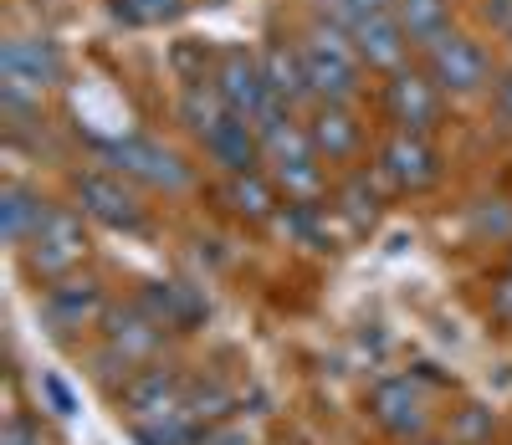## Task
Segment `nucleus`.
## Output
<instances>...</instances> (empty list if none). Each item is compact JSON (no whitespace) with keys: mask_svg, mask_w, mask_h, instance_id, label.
<instances>
[{"mask_svg":"<svg viewBox=\"0 0 512 445\" xmlns=\"http://www.w3.org/2000/svg\"><path fill=\"white\" fill-rule=\"evenodd\" d=\"M303 52V67H308V82L318 103H354L359 87H364V62H359V47H354V31L344 21H313L297 41Z\"/></svg>","mask_w":512,"mask_h":445,"instance_id":"f257e3e1","label":"nucleus"},{"mask_svg":"<svg viewBox=\"0 0 512 445\" xmlns=\"http://www.w3.org/2000/svg\"><path fill=\"white\" fill-rule=\"evenodd\" d=\"M82 210H67V205H52L47 220L36 226V236L16 251L21 266L31 272V282L52 287L72 272H82V261H88V226H82Z\"/></svg>","mask_w":512,"mask_h":445,"instance_id":"f03ea898","label":"nucleus"},{"mask_svg":"<svg viewBox=\"0 0 512 445\" xmlns=\"http://www.w3.org/2000/svg\"><path fill=\"white\" fill-rule=\"evenodd\" d=\"M103 164H113V174H123V180H134L144 190H164V195H180L195 185V169L180 149H169L159 139H149V133H123V139H103L98 144Z\"/></svg>","mask_w":512,"mask_h":445,"instance_id":"7ed1b4c3","label":"nucleus"},{"mask_svg":"<svg viewBox=\"0 0 512 445\" xmlns=\"http://www.w3.org/2000/svg\"><path fill=\"white\" fill-rule=\"evenodd\" d=\"M67 77V57L52 36H6L0 41V98H21V103H41L62 87Z\"/></svg>","mask_w":512,"mask_h":445,"instance_id":"20e7f679","label":"nucleus"},{"mask_svg":"<svg viewBox=\"0 0 512 445\" xmlns=\"http://www.w3.org/2000/svg\"><path fill=\"white\" fill-rule=\"evenodd\" d=\"M36 313H41V328H47L57 343H72L82 333H93L108 313V287L93 277V272H72L52 287H41L36 297Z\"/></svg>","mask_w":512,"mask_h":445,"instance_id":"39448f33","label":"nucleus"},{"mask_svg":"<svg viewBox=\"0 0 512 445\" xmlns=\"http://www.w3.org/2000/svg\"><path fill=\"white\" fill-rule=\"evenodd\" d=\"M369 420L390 435L395 445H415V440H431L436 435V410H431V394L415 374H395V379H379L369 389Z\"/></svg>","mask_w":512,"mask_h":445,"instance_id":"423d86ee","label":"nucleus"},{"mask_svg":"<svg viewBox=\"0 0 512 445\" xmlns=\"http://www.w3.org/2000/svg\"><path fill=\"white\" fill-rule=\"evenodd\" d=\"M72 200H77L82 215L108 226V231H144V220H149V205L139 200L134 180H123V174H113V169L72 174Z\"/></svg>","mask_w":512,"mask_h":445,"instance_id":"0eeeda50","label":"nucleus"},{"mask_svg":"<svg viewBox=\"0 0 512 445\" xmlns=\"http://www.w3.org/2000/svg\"><path fill=\"white\" fill-rule=\"evenodd\" d=\"M425 52V72H431V82L441 87V93L451 98H477L482 87L492 82V57L482 52V41L477 36H466V31H441L431 47H420Z\"/></svg>","mask_w":512,"mask_h":445,"instance_id":"6e6552de","label":"nucleus"},{"mask_svg":"<svg viewBox=\"0 0 512 445\" xmlns=\"http://www.w3.org/2000/svg\"><path fill=\"white\" fill-rule=\"evenodd\" d=\"M185 384H190V374H185L175 359H154V364L134 369V379L113 394V410H118L128 425L159 420V415H169V410H180Z\"/></svg>","mask_w":512,"mask_h":445,"instance_id":"1a4fd4ad","label":"nucleus"},{"mask_svg":"<svg viewBox=\"0 0 512 445\" xmlns=\"http://www.w3.org/2000/svg\"><path fill=\"white\" fill-rule=\"evenodd\" d=\"M379 180L400 190V195H420V190H431L441 180V154L436 144L425 139V133H390V139L379 144Z\"/></svg>","mask_w":512,"mask_h":445,"instance_id":"9d476101","label":"nucleus"},{"mask_svg":"<svg viewBox=\"0 0 512 445\" xmlns=\"http://www.w3.org/2000/svg\"><path fill=\"white\" fill-rule=\"evenodd\" d=\"M441 98L446 93L431 82V72H415V67H400V72H390V82H384V113H390V123L400 133H431L446 113Z\"/></svg>","mask_w":512,"mask_h":445,"instance_id":"9b49d317","label":"nucleus"},{"mask_svg":"<svg viewBox=\"0 0 512 445\" xmlns=\"http://www.w3.org/2000/svg\"><path fill=\"white\" fill-rule=\"evenodd\" d=\"M134 302L144 307V313H149L169 338H185V333L205 328V318H210V297H205L195 282H180V277L144 282V287L134 292Z\"/></svg>","mask_w":512,"mask_h":445,"instance_id":"f8f14e48","label":"nucleus"},{"mask_svg":"<svg viewBox=\"0 0 512 445\" xmlns=\"http://www.w3.org/2000/svg\"><path fill=\"white\" fill-rule=\"evenodd\" d=\"M98 338H103L108 348H118L123 359H134L139 369L154 364V359H164V348H169V333L144 313L134 297H128V302H108V313H103V323H98Z\"/></svg>","mask_w":512,"mask_h":445,"instance_id":"ddd939ff","label":"nucleus"},{"mask_svg":"<svg viewBox=\"0 0 512 445\" xmlns=\"http://www.w3.org/2000/svg\"><path fill=\"white\" fill-rule=\"evenodd\" d=\"M216 93L226 98L231 113L241 118H256L267 103H272V87H267V72H262V52H251V47H226L216 57Z\"/></svg>","mask_w":512,"mask_h":445,"instance_id":"4468645a","label":"nucleus"},{"mask_svg":"<svg viewBox=\"0 0 512 445\" xmlns=\"http://www.w3.org/2000/svg\"><path fill=\"white\" fill-rule=\"evenodd\" d=\"M308 139H313L323 164H354L359 149H364V123L349 103H313Z\"/></svg>","mask_w":512,"mask_h":445,"instance_id":"2eb2a0df","label":"nucleus"},{"mask_svg":"<svg viewBox=\"0 0 512 445\" xmlns=\"http://www.w3.org/2000/svg\"><path fill=\"white\" fill-rule=\"evenodd\" d=\"M262 72H267V87L282 108H313L318 93L308 82V67H303V52H297V41H267L262 47Z\"/></svg>","mask_w":512,"mask_h":445,"instance_id":"dca6fc26","label":"nucleus"},{"mask_svg":"<svg viewBox=\"0 0 512 445\" xmlns=\"http://www.w3.org/2000/svg\"><path fill=\"white\" fill-rule=\"evenodd\" d=\"M354 47H359V62H364V67H374V72L390 77V72L405 67V57H410L415 41L405 36V26L395 21V11H384V16H369V21L354 26Z\"/></svg>","mask_w":512,"mask_h":445,"instance_id":"f3484780","label":"nucleus"},{"mask_svg":"<svg viewBox=\"0 0 512 445\" xmlns=\"http://www.w3.org/2000/svg\"><path fill=\"white\" fill-rule=\"evenodd\" d=\"M205 144V154H210V164L216 169H226V174H246V169H262L267 164V154H262V133H256V123L251 118H241V113H231L210 139H200Z\"/></svg>","mask_w":512,"mask_h":445,"instance_id":"a211bd4d","label":"nucleus"},{"mask_svg":"<svg viewBox=\"0 0 512 445\" xmlns=\"http://www.w3.org/2000/svg\"><path fill=\"white\" fill-rule=\"evenodd\" d=\"M221 200L236 220H251V226H262V220L277 215L282 205V190L267 169H246V174H226V185H221Z\"/></svg>","mask_w":512,"mask_h":445,"instance_id":"6ab92c4d","label":"nucleus"},{"mask_svg":"<svg viewBox=\"0 0 512 445\" xmlns=\"http://www.w3.org/2000/svg\"><path fill=\"white\" fill-rule=\"evenodd\" d=\"M47 210H52V200H41V190H31L21 180L0 185V231H6V246L21 251L36 236L41 220H47Z\"/></svg>","mask_w":512,"mask_h":445,"instance_id":"aec40b11","label":"nucleus"},{"mask_svg":"<svg viewBox=\"0 0 512 445\" xmlns=\"http://www.w3.org/2000/svg\"><path fill=\"white\" fill-rule=\"evenodd\" d=\"M384 180H379V169L369 174V169H354L349 174V180L344 185H338V215H344L349 220V231H374L379 226V215H384V190H379Z\"/></svg>","mask_w":512,"mask_h":445,"instance_id":"412c9836","label":"nucleus"},{"mask_svg":"<svg viewBox=\"0 0 512 445\" xmlns=\"http://www.w3.org/2000/svg\"><path fill=\"white\" fill-rule=\"evenodd\" d=\"M272 180L287 195V205H318L328 195V174L318 154H297V159H277L272 164Z\"/></svg>","mask_w":512,"mask_h":445,"instance_id":"4be33fe9","label":"nucleus"},{"mask_svg":"<svg viewBox=\"0 0 512 445\" xmlns=\"http://www.w3.org/2000/svg\"><path fill=\"white\" fill-rule=\"evenodd\" d=\"M180 410H185L200 430H210V425H221V420H231V415H236V389H231V384H221L216 374L190 379V384H185V394H180Z\"/></svg>","mask_w":512,"mask_h":445,"instance_id":"5701e85b","label":"nucleus"},{"mask_svg":"<svg viewBox=\"0 0 512 445\" xmlns=\"http://www.w3.org/2000/svg\"><path fill=\"white\" fill-rule=\"evenodd\" d=\"M175 113H180V123L195 133V139H210V133H216V128L231 118L226 98L216 93V82H185V87H180Z\"/></svg>","mask_w":512,"mask_h":445,"instance_id":"b1692460","label":"nucleus"},{"mask_svg":"<svg viewBox=\"0 0 512 445\" xmlns=\"http://www.w3.org/2000/svg\"><path fill=\"white\" fill-rule=\"evenodd\" d=\"M395 21L415 47H431L441 31H451V0H395Z\"/></svg>","mask_w":512,"mask_h":445,"instance_id":"393cba45","label":"nucleus"},{"mask_svg":"<svg viewBox=\"0 0 512 445\" xmlns=\"http://www.w3.org/2000/svg\"><path fill=\"white\" fill-rule=\"evenodd\" d=\"M128 435H134V445H200V425L185 410H169L159 420L128 425Z\"/></svg>","mask_w":512,"mask_h":445,"instance_id":"a878e982","label":"nucleus"},{"mask_svg":"<svg viewBox=\"0 0 512 445\" xmlns=\"http://www.w3.org/2000/svg\"><path fill=\"white\" fill-rule=\"evenodd\" d=\"M497 430H502V420L492 405H461L446 420V440H456V445H492Z\"/></svg>","mask_w":512,"mask_h":445,"instance_id":"bb28decb","label":"nucleus"},{"mask_svg":"<svg viewBox=\"0 0 512 445\" xmlns=\"http://www.w3.org/2000/svg\"><path fill=\"white\" fill-rule=\"evenodd\" d=\"M190 11V0H113V16L128 26H169Z\"/></svg>","mask_w":512,"mask_h":445,"instance_id":"cd10ccee","label":"nucleus"},{"mask_svg":"<svg viewBox=\"0 0 512 445\" xmlns=\"http://www.w3.org/2000/svg\"><path fill=\"white\" fill-rule=\"evenodd\" d=\"M169 67H175L180 82H210V77H216V62H210V47H205V41H175Z\"/></svg>","mask_w":512,"mask_h":445,"instance_id":"c85d7f7f","label":"nucleus"},{"mask_svg":"<svg viewBox=\"0 0 512 445\" xmlns=\"http://www.w3.org/2000/svg\"><path fill=\"white\" fill-rule=\"evenodd\" d=\"M323 6L333 11V21H344L349 31L369 16H384V11H395V0H323Z\"/></svg>","mask_w":512,"mask_h":445,"instance_id":"c756f323","label":"nucleus"},{"mask_svg":"<svg viewBox=\"0 0 512 445\" xmlns=\"http://www.w3.org/2000/svg\"><path fill=\"white\" fill-rule=\"evenodd\" d=\"M472 226H477L482 236H512V205H507V200H482V205L472 210Z\"/></svg>","mask_w":512,"mask_h":445,"instance_id":"7c9ffc66","label":"nucleus"},{"mask_svg":"<svg viewBox=\"0 0 512 445\" xmlns=\"http://www.w3.org/2000/svg\"><path fill=\"white\" fill-rule=\"evenodd\" d=\"M41 399H47V410L57 420H72L77 415V394H72V384L62 374H41Z\"/></svg>","mask_w":512,"mask_h":445,"instance_id":"2f4dec72","label":"nucleus"},{"mask_svg":"<svg viewBox=\"0 0 512 445\" xmlns=\"http://www.w3.org/2000/svg\"><path fill=\"white\" fill-rule=\"evenodd\" d=\"M0 445H52L47 440V430H41V420H31V415H11L6 420V430H0Z\"/></svg>","mask_w":512,"mask_h":445,"instance_id":"473e14b6","label":"nucleus"},{"mask_svg":"<svg viewBox=\"0 0 512 445\" xmlns=\"http://www.w3.org/2000/svg\"><path fill=\"white\" fill-rule=\"evenodd\" d=\"M200 445H251V430L231 415V420H221V425L200 430Z\"/></svg>","mask_w":512,"mask_h":445,"instance_id":"72a5a7b5","label":"nucleus"},{"mask_svg":"<svg viewBox=\"0 0 512 445\" xmlns=\"http://www.w3.org/2000/svg\"><path fill=\"white\" fill-rule=\"evenodd\" d=\"M492 318L512 328V272L497 277V287H492Z\"/></svg>","mask_w":512,"mask_h":445,"instance_id":"f704fd0d","label":"nucleus"},{"mask_svg":"<svg viewBox=\"0 0 512 445\" xmlns=\"http://www.w3.org/2000/svg\"><path fill=\"white\" fill-rule=\"evenodd\" d=\"M492 103H497V118L512 128V72H502V77H497V93H492Z\"/></svg>","mask_w":512,"mask_h":445,"instance_id":"c9c22d12","label":"nucleus"},{"mask_svg":"<svg viewBox=\"0 0 512 445\" xmlns=\"http://www.w3.org/2000/svg\"><path fill=\"white\" fill-rule=\"evenodd\" d=\"M492 26H502V31H512V0H487V11H482Z\"/></svg>","mask_w":512,"mask_h":445,"instance_id":"e433bc0d","label":"nucleus"},{"mask_svg":"<svg viewBox=\"0 0 512 445\" xmlns=\"http://www.w3.org/2000/svg\"><path fill=\"white\" fill-rule=\"evenodd\" d=\"M415 445H456V440H446V435H431V440H415Z\"/></svg>","mask_w":512,"mask_h":445,"instance_id":"4c0bfd02","label":"nucleus"}]
</instances>
